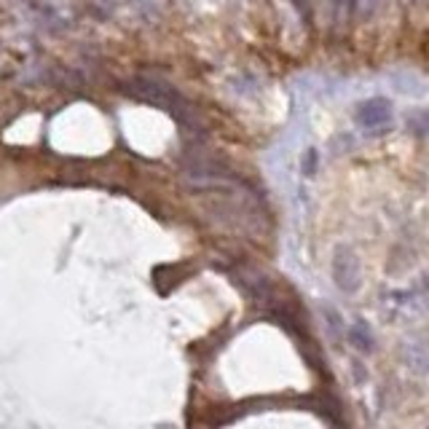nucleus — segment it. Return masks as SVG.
<instances>
[{
    "mask_svg": "<svg viewBox=\"0 0 429 429\" xmlns=\"http://www.w3.org/2000/svg\"><path fill=\"white\" fill-rule=\"evenodd\" d=\"M352 341L362 349V352H370L373 349V338H370V333H367L365 325H354L352 328Z\"/></svg>",
    "mask_w": 429,
    "mask_h": 429,
    "instance_id": "3",
    "label": "nucleus"
},
{
    "mask_svg": "<svg viewBox=\"0 0 429 429\" xmlns=\"http://www.w3.org/2000/svg\"><path fill=\"white\" fill-rule=\"evenodd\" d=\"M333 274H336V282L338 287L346 292L357 290V282H360V265L354 261V255L349 250H341L336 255V265H333Z\"/></svg>",
    "mask_w": 429,
    "mask_h": 429,
    "instance_id": "1",
    "label": "nucleus"
},
{
    "mask_svg": "<svg viewBox=\"0 0 429 429\" xmlns=\"http://www.w3.org/2000/svg\"><path fill=\"white\" fill-rule=\"evenodd\" d=\"M387 121H389V105L387 102L373 100L362 105V110H360V124L362 127H381Z\"/></svg>",
    "mask_w": 429,
    "mask_h": 429,
    "instance_id": "2",
    "label": "nucleus"
}]
</instances>
